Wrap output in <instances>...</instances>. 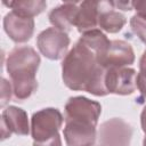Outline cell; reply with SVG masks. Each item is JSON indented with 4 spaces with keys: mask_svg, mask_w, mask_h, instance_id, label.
Wrapping results in <instances>:
<instances>
[{
    "mask_svg": "<svg viewBox=\"0 0 146 146\" xmlns=\"http://www.w3.org/2000/svg\"><path fill=\"white\" fill-rule=\"evenodd\" d=\"M79 3L80 2H64L52 8L48 15L51 25L65 33L71 31V29L75 26Z\"/></svg>",
    "mask_w": 146,
    "mask_h": 146,
    "instance_id": "obj_11",
    "label": "cell"
},
{
    "mask_svg": "<svg viewBox=\"0 0 146 146\" xmlns=\"http://www.w3.org/2000/svg\"><path fill=\"white\" fill-rule=\"evenodd\" d=\"M106 71L99 64L97 52L80 40L62 63V78L68 89L100 97L108 95L105 86Z\"/></svg>",
    "mask_w": 146,
    "mask_h": 146,
    "instance_id": "obj_1",
    "label": "cell"
},
{
    "mask_svg": "<svg viewBox=\"0 0 146 146\" xmlns=\"http://www.w3.org/2000/svg\"><path fill=\"white\" fill-rule=\"evenodd\" d=\"M40 65L39 54L29 46L14 48L7 57L6 67L10 78L14 96L18 100L30 98L38 89L36 72Z\"/></svg>",
    "mask_w": 146,
    "mask_h": 146,
    "instance_id": "obj_2",
    "label": "cell"
},
{
    "mask_svg": "<svg viewBox=\"0 0 146 146\" xmlns=\"http://www.w3.org/2000/svg\"><path fill=\"white\" fill-rule=\"evenodd\" d=\"M137 88L146 98V50L139 60V72L137 73Z\"/></svg>",
    "mask_w": 146,
    "mask_h": 146,
    "instance_id": "obj_17",
    "label": "cell"
},
{
    "mask_svg": "<svg viewBox=\"0 0 146 146\" xmlns=\"http://www.w3.org/2000/svg\"><path fill=\"white\" fill-rule=\"evenodd\" d=\"M133 129L121 117H112L104 121L97 132L98 143L102 146H130Z\"/></svg>",
    "mask_w": 146,
    "mask_h": 146,
    "instance_id": "obj_5",
    "label": "cell"
},
{
    "mask_svg": "<svg viewBox=\"0 0 146 146\" xmlns=\"http://www.w3.org/2000/svg\"><path fill=\"white\" fill-rule=\"evenodd\" d=\"M2 3L9 7L11 11L29 18H33L34 16L41 14L47 7V2L42 0H18L9 2L3 1Z\"/></svg>",
    "mask_w": 146,
    "mask_h": 146,
    "instance_id": "obj_15",
    "label": "cell"
},
{
    "mask_svg": "<svg viewBox=\"0 0 146 146\" xmlns=\"http://www.w3.org/2000/svg\"><path fill=\"white\" fill-rule=\"evenodd\" d=\"M132 9L136 10V14L146 18V1H132Z\"/></svg>",
    "mask_w": 146,
    "mask_h": 146,
    "instance_id": "obj_20",
    "label": "cell"
},
{
    "mask_svg": "<svg viewBox=\"0 0 146 146\" xmlns=\"http://www.w3.org/2000/svg\"><path fill=\"white\" fill-rule=\"evenodd\" d=\"M100 7L99 1H82L79 3V10L75 19V27L83 34L98 29Z\"/></svg>",
    "mask_w": 146,
    "mask_h": 146,
    "instance_id": "obj_13",
    "label": "cell"
},
{
    "mask_svg": "<svg viewBox=\"0 0 146 146\" xmlns=\"http://www.w3.org/2000/svg\"><path fill=\"white\" fill-rule=\"evenodd\" d=\"M100 13L98 18V29L107 33L120 32L127 23L124 15L115 10L113 1H99Z\"/></svg>",
    "mask_w": 146,
    "mask_h": 146,
    "instance_id": "obj_12",
    "label": "cell"
},
{
    "mask_svg": "<svg viewBox=\"0 0 146 146\" xmlns=\"http://www.w3.org/2000/svg\"><path fill=\"white\" fill-rule=\"evenodd\" d=\"M140 124H141V129L146 136V106L143 108L141 114H140Z\"/></svg>",
    "mask_w": 146,
    "mask_h": 146,
    "instance_id": "obj_22",
    "label": "cell"
},
{
    "mask_svg": "<svg viewBox=\"0 0 146 146\" xmlns=\"http://www.w3.org/2000/svg\"><path fill=\"white\" fill-rule=\"evenodd\" d=\"M91 146H102V145H100L99 143H95V144H94V145H91Z\"/></svg>",
    "mask_w": 146,
    "mask_h": 146,
    "instance_id": "obj_24",
    "label": "cell"
},
{
    "mask_svg": "<svg viewBox=\"0 0 146 146\" xmlns=\"http://www.w3.org/2000/svg\"><path fill=\"white\" fill-rule=\"evenodd\" d=\"M3 29L7 35L16 43L27 42L34 32V19L23 17L14 11L6 14L3 18Z\"/></svg>",
    "mask_w": 146,
    "mask_h": 146,
    "instance_id": "obj_9",
    "label": "cell"
},
{
    "mask_svg": "<svg viewBox=\"0 0 146 146\" xmlns=\"http://www.w3.org/2000/svg\"><path fill=\"white\" fill-rule=\"evenodd\" d=\"M105 86L108 94L131 95L137 89V72L131 67H111L105 75Z\"/></svg>",
    "mask_w": 146,
    "mask_h": 146,
    "instance_id": "obj_7",
    "label": "cell"
},
{
    "mask_svg": "<svg viewBox=\"0 0 146 146\" xmlns=\"http://www.w3.org/2000/svg\"><path fill=\"white\" fill-rule=\"evenodd\" d=\"M31 131L27 114L23 108L8 106L1 113V137L2 140L9 138L11 133L26 136Z\"/></svg>",
    "mask_w": 146,
    "mask_h": 146,
    "instance_id": "obj_8",
    "label": "cell"
},
{
    "mask_svg": "<svg viewBox=\"0 0 146 146\" xmlns=\"http://www.w3.org/2000/svg\"><path fill=\"white\" fill-rule=\"evenodd\" d=\"M70 38L67 33L55 27H48L39 33L36 38V46L39 51L50 60H58L65 57L70 46Z\"/></svg>",
    "mask_w": 146,
    "mask_h": 146,
    "instance_id": "obj_6",
    "label": "cell"
},
{
    "mask_svg": "<svg viewBox=\"0 0 146 146\" xmlns=\"http://www.w3.org/2000/svg\"><path fill=\"white\" fill-rule=\"evenodd\" d=\"M13 94H14V90H13L11 82L7 81L5 78H1V107H3L8 103Z\"/></svg>",
    "mask_w": 146,
    "mask_h": 146,
    "instance_id": "obj_18",
    "label": "cell"
},
{
    "mask_svg": "<svg viewBox=\"0 0 146 146\" xmlns=\"http://www.w3.org/2000/svg\"><path fill=\"white\" fill-rule=\"evenodd\" d=\"M33 146H62V139L59 137V135L50 138V139H47L44 141H40V143H36V141H33Z\"/></svg>",
    "mask_w": 146,
    "mask_h": 146,
    "instance_id": "obj_19",
    "label": "cell"
},
{
    "mask_svg": "<svg viewBox=\"0 0 146 146\" xmlns=\"http://www.w3.org/2000/svg\"><path fill=\"white\" fill-rule=\"evenodd\" d=\"M113 6L115 9H122L124 11L132 9V1H113Z\"/></svg>",
    "mask_w": 146,
    "mask_h": 146,
    "instance_id": "obj_21",
    "label": "cell"
},
{
    "mask_svg": "<svg viewBox=\"0 0 146 146\" xmlns=\"http://www.w3.org/2000/svg\"><path fill=\"white\" fill-rule=\"evenodd\" d=\"M79 40L86 43L87 46H89L92 50L97 52L99 64H100L111 44V40L106 36V34L103 33L102 30L97 29V30H92V31L83 33Z\"/></svg>",
    "mask_w": 146,
    "mask_h": 146,
    "instance_id": "obj_14",
    "label": "cell"
},
{
    "mask_svg": "<svg viewBox=\"0 0 146 146\" xmlns=\"http://www.w3.org/2000/svg\"><path fill=\"white\" fill-rule=\"evenodd\" d=\"M99 115L88 111L65 113L64 139L67 146H91L97 139Z\"/></svg>",
    "mask_w": 146,
    "mask_h": 146,
    "instance_id": "obj_3",
    "label": "cell"
},
{
    "mask_svg": "<svg viewBox=\"0 0 146 146\" xmlns=\"http://www.w3.org/2000/svg\"><path fill=\"white\" fill-rule=\"evenodd\" d=\"M143 146H146V136L144 137V140H143Z\"/></svg>",
    "mask_w": 146,
    "mask_h": 146,
    "instance_id": "obj_23",
    "label": "cell"
},
{
    "mask_svg": "<svg viewBox=\"0 0 146 146\" xmlns=\"http://www.w3.org/2000/svg\"><path fill=\"white\" fill-rule=\"evenodd\" d=\"M64 122L59 110L46 107L33 113L31 119V135L33 141L40 143L50 139L58 133Z\"/></svg>",
    "mask_w": 146,
    "mask_h": 146,
    "instance_id": "obj_4",
    "label": "cell"
},
{
    "mask_svg": "<svg viewBox=\"0 0 146 146\" xmlns=\"http://www.w3.org/2000/svg\"><path fill=\"white\" fill-rule=\"evenodd\" d=\"M130 26L133 33L139 38V40L146 44V18L138 14H135L130 19Z\"/></svg>",
    "mask_w": 146,
    "mask_h": 146,
    "instance_id": "obj_16",
    "label": "cell"
},
{
    "mask_svg": "<svg viewBox=\"0 0 146 146\" xmlns=\"http://www.w3.org/2000/svg\"><path fill=\"white\" fill-rule=\"evenodd\" d=\"M135 62V52L130 43L123 40H111L108 50L100 65L103 67H128Z\"/></svg>",
    "mask_w": 146,
    "mask_h": 146,
    "instance_id": "obj_10",
    "label": "cell"
}]
</instances>
